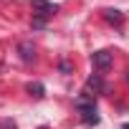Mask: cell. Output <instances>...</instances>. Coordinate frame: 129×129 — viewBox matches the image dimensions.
<instances>
[{
    "label": "cell",
    "instance_id": "obj_1",
    "mask_svg": "<svg viewBox=\"0 0 129 129\" xmlns=\"http://www.w3.org/2000/svg\"><path fill=\"white\" fill-rule=\"evenodd\" d=\"M111 53L109 51H94V56H91V63H94V69H99V71H106V69H111Z\"/></svg>",
    "mask_w": 129,
    "mask_h": 129
},
{
    "label": "cell",
    "instance_id": "obj_7",
    "mask_svg": "<svg viewBox=\"0 0 129 129\" xmlns=\"http://www.w3.org/2000/svg\"><path fill=\"white\" fill-rule=\"evenodd\" d=\"M25 91H28L30 96H36V99H43V96H46V89H43V84H38V81H36V84H28Z\"/></svg>",
    "mask_w": 129,
    "mask_h": 129
},
{
    "label": "cell",
    "instance_id": "obj_6",
    "mask_svg": "<svg viewBox=\"0 0 129 129\" xmlns=\"http://www.w3.org/2000/svg\"><path fill=\"white\" fill-rule=\"evenodd\" d=\"M104 18H106L111 25H121V23H124L121 10H114V8H106V10H104Z\"/></svg>",
    "mask_w": 129,
    "mask_h": 129
},
{
    "label": "cell",
    "instance_id": "obj_5",
    "mask_svg": "<svg viewBox=\"0 0 129 129\" xmlns=\"http://www.w3.org/2000/svg\"><path fill=\"white\" fill-rule=\"evenodd\" d=\"M86 89H91V91H96V94H104V91H106V86H104V81H101L99 74H94V76L86 79Z\"/></svg>",
    "mask_w": 129,
    "mask_h": 129
},
{
    "label": "cell",
    "instance_id": "obj_9",
    "mask_svg": "<svg viewBox=\"0 0 129 129\" xmlns=\"http://www.w3.org/2000/svg\"><path fill=\"white\" fill-rule=\"evenodd\" d=\"M61 71L69 74V71H71V63H69V61H61Z\"/></svg>",
    "mask_w": 129,
    "mask_h": 129
},
{
    "label": "cell",
    "instance_id": "obj_3",
    "mask_svg": "<svg viewBox=\"0 0 129 129\" xmlns=\"http://www.w3.org/2000/svg\"><path fill=\"white\" fill-rule=\"evenodd\" d=\"M18 53H20V58H23L25 63H30V61L36 58V46H33L30 41H20V46H18Z\"/></svg>",
    "mask_w": 129,
    "mask_h": 129
},
{
    "label": "cell",
    "instance_id": "obj_4",
    "mask_svg": "<svg viewBox=\"0 0 129 129\" xmlns=\"http://www.w3.org/2000/svg\"><path fill=\"white\" fill-rule=\"evenodd\" d=\"M79 111H81V119L86 124H99V116H96V106L94 104H84V106H79Z\"/></svg>",
    "mask_w": 129,
    "mask_h": 129
},
{
    "label": "cell",
    "instance_id": "obj_2",
    "mask_svg": "<svg viewBox=\"0 0 129 129\" xmlns=\"http://www.w3.org/2000/svg\"><path fill=\"white\" fill-rule=\"evenodd\" d=\"M33 10L43 18V15H53L56 10H58V5H53V3H48V0H33Z\"/></svg>",
    "mask_w": 129,
    "mask_h": 129
},
{
    "label": "cell",
    "instance_id": "obj_10",
    "mask_svg": "<svg viewBox=\"0 0 129 129\" xmlns=\"http://www.w3.org/2000/svg\"><path fill=\"white\" fill-rule=\"evenodd\" d=\"M38 129H48V126H38Z\"/></svg>",
    "mask_w": 129,
    "mask_h": 129
},
{
    "label": "cell",
    "instance_id": "obj_8",
    "mask_svg": "<svg viewBox=\"0 0 129 129\" xmlns=\"http://www.w3.org/2000/svg\"><path fill=\"white\" fill-rule=\"evenodd\" d=\"M0 129H15V124L10 119H3V121H0Z\"/></svg>",
    "mask_w": 129,
    "mask_h": 129
}]
</instances>
